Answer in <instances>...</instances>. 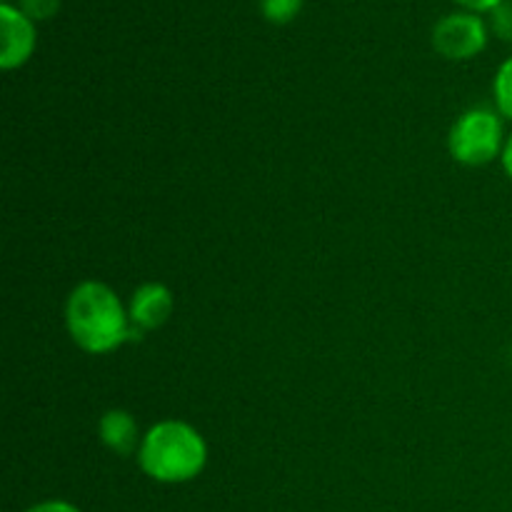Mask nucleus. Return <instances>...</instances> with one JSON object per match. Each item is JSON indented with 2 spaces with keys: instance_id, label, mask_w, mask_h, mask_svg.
<instances>
[{
  "instance_id": "obj_10",
  "label": "nucleus",
  "mask_w": 512,
  "mask_h": 512,
  "mask_svg": "<svg viewBox=\"0 0 512 512\" xmlns=\"http://www.w3.org/2000/svg\"><path fill=\"white\" fill-rule=\"evenodd\" d=\"M60 0H20V10L30 20H48L58 13Z\"/></svg>"
},
{
  "instance_id": "obj_13",
  "label": "nucleus",
  "mask_w": 512,
  "mask_h": 512,
  "mask_svg": "<svg viewBox=\"0 0 512 512\" xmlns=\"http://www.w3.org/2000/svg\"><path fill=\"white\" fill-rule=\"evenodd\" d=\"M458 3L470 10H495L500 3H505V0H458Z\"/></svg>"
},
{
  "instance_id": "obj_15",
  "label": "nucleus",
  "mask_w": 512,
  "mask_h": 512,
  "mask_svg": "<svg viewBox=\"0 0 512 512\" xmlns=\"http://www.w3.org/2000/svg\"><path fill=\"white\" fill-rule=\"evenodd\" d=\"M3 3H8V0H3Z\"/></svg>"
},
{
  "instance_id": "obj_11",
  "label": "nucleus",
  "mask_w": 512,
  "mask_h": 512,
  "mask_svg": "<svg viewBox=\"0 0 512 512\" xmlns=\"http://www.w3.org/2000/svg\"><path fill=\"white\" fill-rule=\"evenodd\" d=\"M493 13V30L495 35H500L503 40H512V0H505L498 8L490 10Z\"/></svg>"
},
{
  "instance_id": "obj_1",
  "label": "nucleus",
  "mask_w": 512,
  "mask_h": 512,
  "mask_svg": "<svg viewBox=\"0 0 512 512\" xmlns=\"http://www.w3.org/2000/svg\"><path fill=\"white\" fill-rule=\"evenodd\" d=\"M65 320L75 345L85 353H110L135 335L118 295L93 280L70 293Z\"/></svg>"
},
{
  "instance_id": "obj_5",
  "label": "nucleus",
  "mask_w": 512,
  "mask_h": 512,
  "mask_svg": "<svg viewBox=\"0 0 512 512\" xmlns=\"http://www.w3.org/2000/svg\"><path fill=\"white\" fill-rule=\"evenodd\" d=\"M0 23H3V53L0 65L3 70H13L30 58L35 48V28L23 10L10 3L0 5Z\"/></svg>"
},
{
  "instance_id": "obj_12",
  "label": "nucleus",
  "mask_w": 512,
  "mask_h": 512,
  "mask_svg": "<svg viewBox=\"0 0 512 512\" xmlns=\"http://www.w3.org/2000/svg\"><path fill=\"white\" fill-rule=\"evenodd\" d=\"M25 512H80L78 508H73L70 503H60V500H50V503H40L35 508L25 510Z\"/></svg>"
},
{
  "instance_id": "obj_9",
  "label": "nucleus",
  "mask_w": 512,
  "mask_h": 512,
  "mask_svg": "<svg viewBox=\"0 0 512 512\" xmlns=\"http://www.w3.org/2000/svg\"><path fill=\"white\" fill-rule=\"evenodd\" d=\"M495 100H498L500 113L512 120V58L500 65L495 75Z\"/></svg>"
},
{
  "instance_id": "obj_3",
  "label": "nucleus",
  "mask_w": 512,
  "mask_h": 512,
  "mask_svg": "<svg viewBox=\"0 0 512 512\" xmlns=\"http://www.w3.org/2000/svg\"><path fill=\"white\" fill-rule=\"evenodd\" d=\"M503 145V123L490 110H470L450 130V153L458 163L488 165Z\"/></svg>"
},
{
  "instance_id": "obj_2",
  "label": "nucleus",
  "mask_w": 512,
  "mask_h": 512,
  "mask_svg": "<svg viewBox=\"0 0 512 512\" xmlns=\"http://www.w3.org/2000/svg\"><path fill=\"white\" fill-rule=\"evenodd\" d=\"M205 460V440L180 420H165L150 428L140 445V468L158 483H188L203 473Z\"/></svg>"
},
{
  "instance_id": "obj_7",
  "label": "nucleus",
  "mask_w": 512,
  "mask_h": 512,
  "mask_svg": "<svg viewBox=\"0 0 512 512\" xmlns=\"http://www.w3.org/2000/svg\"><path fill=\"white\" fill-rule=\"evenodd\" d=\"M100 440L108 445L113 453L130 455L138 445V425L133 415L125 410H110L100 418Z\"/></svg>"
},
{
  "instance_id": "obj_14",
  "label": "nucleus",
  "mask_w": 512,
  "mask_h": 512,
  "mask_svg": "<svg viewBox=\"0 0 512 512\" xmlns=\"http://www.w3.org/2000/svg\"><path fill=\"white\" fill-rule=\"evenodd\" d=\"M503 165H505V170H508V175L512 178V138L508 140V143H505V148H503Z\"/></svg>"
},
{
  "instance_id": "obj_4",
  "label": "nucleus",
  "mask_w": 512,
  "mask_h": 512,
  "mask_svg": "<svg viewBox=\"0 0 512 512\" xmlns=\"http://www.w3.org/2000/svg\"><path fill=\"white\" fill-rule=\"evenodd\" d=\"M485 43H488V28L478 15H448L433 30L435 50L450 60L473 58L485 48Z\"/></svg>"
},
{
  "instance_id": "obj_6",
  "label": "nucleus",
  "mask_w": 512,
  "mask_h": 512,
  "mask_svg": "<svg viewBox=\"0 0 512 512\" xmlns=\"http://www.w3.org/2000/svg\"><path fill=\"white\" fill-rule=\"evenodd\" d=\"M173 313V295L165 285L148 283L133 295L130 303V320L140 330H155L165 325V320Z\"/></svg>"
},
{
  "instance_id": "obj_8",
  "label": "nucleus",
  "mask_w": 512,
  "mask_h": 512,
  "mask_svg": "<svg viewBox=\"0 0 512 512\" xmlns=\"http://www.w3.org/2000/svg\"><path fill=\"white\" fill-rule=\"evenodd\" d=\"M303 8V0H260V10L275 25H285Z\"/></svg>"
}]
</instances>
